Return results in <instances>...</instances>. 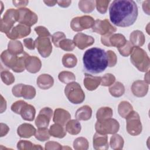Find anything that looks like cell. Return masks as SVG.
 Here are the masks:
<instances>
[{"mask_svg":"<svg viewBox=\"0 0 150 150\" xmlns=\"http://www.w3.org/2000/svg\"><path fill=\"white\" fill-rule=\"evenodd\" d=\"M35 128L31 124L24 123L19 125L17 129V133L20 137L29 138L36 133Z\"/></svg>","mask_w":150,"mask_h":150,"instance_id":"44dd1931","label":"cell"},{"mask_svg":"<svg viewBox=\"0 0 150 150\" xmlns=\"http://www.w3.org/2000/svg\"><path fill=\"white\" fill-rule=\"evenodd\" d=\"M35 31L38 35L39 37H50V34L49 30L44 26H39L35 28Z\"/></svg>","mask_w":150,"mask_h":150,"instance_id":"f907efd6","label":"cell"},{"mask_svg":"<svg viewBox=\"0 0 150 150\" xmlns=\"http://www.w3.org/2000/svg\"><path fill=\"white\" fill-rule=\"evenodd\" d=\"M149 1H144L142 4L143 10L147 15H149Z\"/></svg>","mask_w":150,"mask_h":150,"instance_id":"6f0895ef","label":"cell"},{"mask_svg":"<svg viewBox=\"0 0 150 150\" xmlns=\"http://www.w3.org/2000/svg\"><path fill=\"white\" fill-rule=\"evenodd\" d=\"M107 135L96 132L93 137V147L96 149H107L108 148Z\"/></svg>","mask_w":150,"mask_h":150,"instance_id":"d6986e66","label":"cell"},{"mask_svg":"<svg viewBox=\"0 0 150 150\" xmlns=\"http://www.w3.org/2000/svg\"><path fill=\"white\" fill-rule=\"evenodd\" d=\"M148 86L149 84L145 81L137 80L132 83L131 90L135 96L142 97L147 94L148 91Z\"/></svg>","mask_w":150,"mask_h":150,"instance_id":"9a60e30c","label":"cell"},{"mask_svg":"<svg viewBox=\"0 0 150 150\" xmlns=\"http://www.w3.org/2000/svg\"><path fill=\"white\" fill-rule=\"evenodd\" d=\"M115 80V77L113 74L107 73L101 77V84L103 86H110L114 83Z\"/></svg>","mask_w":150,"mask_h":150,"instance_id":"f6af8a7d","label":"cell"},{"mask_svg":"<svg viewBox=\"0 0 150 150\" xmlns=\"http://www.w3.org/2000/svg\"><path fill=\"white\" fill-rule=\"evenodd\" d=\"M120 128L118 122L113 118H110L101 121H97L95 124V129L97 132L101 134H114Z\"/></svg>","mask_w":150,"mask_h":150,"instance_id":"5b68a950","label":"cell"},{"mask_svg":"<svg viewBox=\"0 0 150 150\" xmlns=\"http://www.w3.org/2000/svg\"><path fill=\"white\" fill-rule=\"evenodd\" d=\"M81 124L77 120H70L66 124V130L71 135H77L80 132Z\"/></svg>","mask_w":150,"mask_h":150,"instance_id":"4316f807","label":"cell"},{"mask_svg":"<svg viewBox=\"0 0 150 150\" xmlns=\"http://www.w3.org/2000/svg\"><path fill=\"white\" fill-rule=\"evenodd\" d=\"M30 31L31 29L30 27L22 24H18L16 26L13 27L6 35L9 39L14 40L15 39H21L27 36L30 34Z\"/></svg>","mask_w":150,"mask_h":150,"instance_id":"4fadbf2b","label":"cell"},{"mask_svg":"<svg viewBox=\"0 0 150 150\" xmlns=\"http://www.w3.org/2000/svg\"><path fill=\"white\" fill-rule=\"evenodd\" d=\"M1 78L2 81L6 85H11L15 81V77L10 71L8 70L2 71L1 73Z\"/></svg>","mask_w":150,"mask_h":150,"instance_id":"b9f144b4","label":"cell"},{"mask_svg":"<svg viewBox=\"0 0 150 150\" xmlns=\"http://www.w3.org/2000/svg\"><path fill=\"white\" fill-rule=\"evenodd\" d=\"M95 23L94 19L88 15L77 16L74 18L70 22L71 28L76 32H80L84 29L93 28Z\"/></svg>","mask_w":150,"mask_h":150,"instance_id":"ba28073f","label":"cell"},{"mask_svg":"<svg viewBox=\"0 0 150 150\" xmlns=\"http://www.w3.org/2000/svg\"><path fill=\"white\" fill-rule=\"evenodd\" d=\"M85 70L91 74L104 71L108 66L107 52L99 47H92L87 50L83 57Z\"/></svg>","mask_w":150,"mask_h":150,"instance_id":"7a4b0ae2","label":"cell"},{"mask_svg":"<svg viewBox=\"0 0 150 150\" xmlns=\"http://www.w3.org/2000/svg\"><path fill=\"white\" fill-rule=\"evenodd\" d=\"M24 46L28 49L34 50L35 48V41L32 38H26L23 40Z\"/></svg>","mask_w":150,"mask_h":150,"instance_id":"816d5d0a","label":"cell"},{"mask_svg":"<svg viewBox=\"0 0 150 150\" xmlns=\"http://www.w3.org/2000/svg\"><path fill=\"white\" fill-rule=\"evenodd\" d=\"M1 113H2L4 111L6 110V100L3 98L2 96H1Z\"/></svg>","mask_w":150,"mask_h":150,"instance_id":"91938a15","label":"cell"},{"mask_svg":"<svg viewBox=\"0 0 150 150\" xmlns=\"http://www.w3.org/2000/svg\"><path fill=\"white\" fill-rule=\"evenodd\" d=\"M127 131L131 135H139L142 131V124L139 114L132 111L126 117Z\"/></svg>","mask_w":150,"mask_h":150,"instance_id":"52a82bcc","label":"cell"},{"mask_svg":"<svg viewBox=\"0 0 150 150\" xmlns=\"http://www.w3.org/2000/svg\"><path fill=\"white\" fill-rule=\"evenodd\" d=\"M37 84L42 90H47L52 87L54 84L53 78L49 74H43L37 79Z\"/></svg>","mask_w":150,"mask_h":150,"instance_id":"7402d4cb","label":"cell"},{"mask_svg":"<svg viewBox=\"0 0 150 150\" xmlns=\"http://www.w3.org/2000/svg\"><path fill=\"white\" fill-rule=\"evenodd\" d=\"M108 62L109 67H114L117 62V57L115 53L112 50H108L107 52Z\"/></svg>","mask_w":150,"mask_h":150,"instance_id":"681fc988","label":"cell"},{"mask_svg":"<svg viewBox=\"0 0 150 150\" xmlns=\"http://www.w3.org/2000/svg\"><path fill=\"white\" fill-rule=\"evenodd\" d=\"M35 47L43 57H47L52 52V46L49 37H38L35 40Z\"/></svg>","mask_w":150,"mask_h":150,"instance_id":"30bf717a","label":"cell"},{"mask_svg":"<svg viewBox=\"0 0 150 150\" xmlns=\"http://www.w3.org/2000/svg\"><path fill=\"white\" fill-rule=\"evenodd\" d=\"M66 35L64 33L62 32H55L52 36V40L54 45L56 47H59V43L63 40L66 39Z\"/></svg>","mask_w":150,"mask_h":150,"instance_id":"7dc6e473","label":"cell"},{"mask_svg":"<svg viewBox=\"0 0 150 150\" xmlns=\"http://www.w3.org/2000/svg\"><path fill=\"white\" fill-rule=\"evenodd\" d=\"M100 84L101 77L93 76L91 74H85L84 85L88 90L93 91L96 90Z\"/></svg>","mask_w":150,"mask_h":150,"instance_id":"ffe728a7","label":"cell"},{"mask_svg":"<svg viewBox=\"0 0 150 150\" xmlns=\"http://www.w3.org/2000/svg\"><path fill=\"white\" fill-rule=\"evenodd\" d=\"M92 110L88 105H84L79 108L75 114V117L77 120L87 121L91 118Z\"/></svg>","mask_w":150,"mask_h":150,"instance_id":"603a6c76","label":"cell"},{"mask_svg":"<svg viewBox=\"0 0 150 150\" xmlns=\"http://www.w3.org/2000/svg\"><path fill=\"white\" fill-rule=\"evenodd\" d=\"M12 3L16 7L22 8L26 6L28 4L29 1H13Z\"/></svg>","mask_w":150,"mask_h":150,"instance_id":"db71d44e","label":"cell"},{"mask_svg":"<svg viewBox=\"0 0 150 150\" xmlns=\"http://www.w3.org/2000/svg\"><path fill=\"white\" fill-rule=\"evenodd\" d=\"M49 133L50 135L59 138H62L66 134V130L64 129L63 125L59 124H54L50 126L49 129Z\"/></svg>","mask_w":150,"mask_h":150,"instance_id":"83f0119b","label":"cell"},{"mask_svg":"<svg viewBox=\"0 0 150 150\" xmlns=\"http://www.w3.org/2000/svg\"><path fill=\"white\" fill-rule=\"evenodd\" d=\"M59 46L65 51H72L74 50L76 46L72 40L64 39L59 43Z\"/></svg>","mask_w":150,"mask_h":150,"instance_id":"7bdbcfd3","label":"cell"},{"mask_svg":"<svg viewBox=\"0 0 150 150\" xmlns=\"http://www.w3.org/2000/svg\"><path fill=\"white\" fill-rule=\"evenodd\" d=\"M8 50L15 55L21 54L24 52L22 44L18 40L10 41L8 45Z\"/></svg>","mask_w":150,"mask_h":150,"instance_id":"f546056e","label":"cell"},{"mask_svg":"<svg viewBox=\"0 0 150 150\" xmlns=\"http://www.w3.org/2000/svg\"><path fill=\"white\" fill-rule=\"evenodd\" d=\"M144 81L148 83V84H149V70L147 71L146 74L145 75V77H144Z\"/></svg>","mask_w":150,"mask_h":150,"instance_id":"6125c7cd","label":"cell"},{"mask_svg":"<svg viewBox=\"0 0 150 150\" xmlns=\"http://www.w3.org/2000/svg\"><path fill=\"white\" fill-rule=\"evenodd\" d=\"M92 30L93 32L100 34L101 36L108 33H114L117 30L116 28L111 25L107 19L103 21L100 19L96 20Z\"/></svg>","mask_w":150,"mask_h":150,"instance_id":"8fae6325","label":"cell"},{"mask_svg":"<svg viewBox=\"0 0 150 150\" xmlns=\"http://www.w3.org/2000/svg\"><path fill=\"white\" fill-rule=\"evenodd\" d=\"M133 110L132 106L128 101H124L121 102L118 107V111L121 117H125Z\"/></svg>","mask_w":150,"mask_h":150,"instance_id":"d6a6232c","label":"cell"},{"mask_svg":"<svg viewBox=\"0 0 150 150\" xmlns=\"http://www.w3.org/2000/svg\"><path fill=\"white\" fill-rule=\"evenodd\" d=\"M58 78L59 80L66 84H68L76 80V77L74 73L68 71H63L60 72L58 75Z\"/></svg>","mask_w":150,"mask_h":150,"instance_id":"74e56055","label":"cell"},{"mask_svg":"<svg viewBox=\"0 0 150 150\" xmlns=\"http://www.w3.org/2000/svg\"><path fill=\"white\" fill-rule=\"evenodd\" d=\"M27 103L23 100L17 101L11 105V110L16 114H20L22 108Z\"/></svg>","mask_w":150,"mask_h":150,"instance_id":"c3c4849f","label":"cell"},{"mask_svg":"<svg viewBox=\"0 0 150 150\" xmlns=\"http://www.w3.org/2000/svg\"><path fill=\"white\" fill-rule=\"evenodd\" d=\"M43 2L47 6H53L54 5H55L56 4H57V1H44Z\"/></svg>","mask_w":150,"mask_h":150,"instance_id":"94428289","label":"cell"},{"mask_svg":"<svg viewBox=\"0 0 150 150\" xmlns=\"http://www.w3.org/2000/svg\"><path fill=\"white\" fill-rule=\"evenodd\" d=\"M138 13V6L132 0H115L109 8L111 23L119 27L132 25L137 19Z\"/></svg>","mask_w":150,"mask_h":150,"instance_id":"6da1fadb","label":"cell"},{"mask_svg":"<svg viewBox=\"0 0 150 150\" xmlns=\"http://www.w3.org/2000/svg\"><path fill=\"white\" fill-rule=\"evenodd\" d=\"M42 67L40 60L36 56H28L25 60V68L31 73L38 72Z\"/></svg>","mask_w":150,"mask_h":150,"instance_id":"e0dca14e","label":"cell"},{"mask_svg":"<svg viewBox=\"0 0 150 150\" xmlns=\"http://www.w3.org/2000/svg\"><path fill=\"white\" fill-rule=\"evenodd\" d=\"M109 92L113 97H119L124 94L125 88L122 83L117 81L109 88Z\"/></svg>","mask_w":150,"mask_h":150,"instance_id":"4dcf8cb0","label":"cell"},{"mask_svg":"<svg viewBox=\"0 0 150 150\" xmlns=\"http://www.w3.org/2000/svg\"><path fill=\"white\" fill-rule=\"evenodd\" d=\"M19 14L18 9H8L1 19V31L8 33L13 28V24L18 22Z\"/></svg>","mask_w":150,"mask_h":150,"instance_id":"8992f818","label":"cell"},{"mask_svg":"<svg viewBox=\"0 0 150 150\" xmlns=\"http://www.w3.org/2000/svg\"><path fill=\"white\" fill-rule=\"evenodd\" d=\"M70 118L71 115L67 111L60 108H56L54 110L53 118V121L54 123L64 126Z\"/></svg>","mask_w":150,"mask_h":150,"instance_id":"2e32d148","label":"cell"},{"mask_svg":"<svg viewBox=\"0 0 150 150\" xmlns=\"http://www.w3.org/2000/svg\"><path fill=\"white\" fill-rule=\"evenodd\" d=\"M131 62L138 70L146 72L149 69V58L144 50L139 47L134 46L131 52Z\"/></svg>","mask_w":150,"mask_h":150,"instance_id":"3957f363","label":"cell"},{"mask_svg":"<svg viewBox=\"0 0 150 150\" xmlns=\"http://www.w3.org/2000/svg\"><path fill=\"white\" fill-rule=\"evenodd\" d=\"M64 94L69 101L73 104L81 103L85 99V94L80 85L74 81L66 85L64 88Z\"/></svg>","mask_w":150,"mask_h":150,"instance_id":"277c9868","label":"cell"},{"mask_svg":"<svg viewBox=\"0 0 150 150\" xmlns=\"http://www.w3.org/2000/svg\"><path fill=\"white\" fill-rule=\"evenodd\" d=\"M71 1H57V4L59 6L63 8H67L71 4Z\"/></svg>","mask_w":150,"mask_h":150,"instance_id":"680465c9","label":"cell"},{"mask_svg":"<svg viewBox=\"0 0 150 150\" xmlns=\"http://www.w3.org/2000/svg\"><path fill=\"white\" fill-rule=\"evenodd\" d=\"M9 128L8 127L7 125L3 124V123H1V137H4V135H5L9 131Z\"/></svg>","mask_w":150,"mask_h":150,"instance_id":"11a10c76","label":"cell"},{"mask_svg":"<svg viewBox=\"0 0 150 150\" xmlns=\"http://www.w3.org/2000/svg\"><path fill=\"white\" fill-rule=\"evenodd\" d=\"M111 46L117 47L118 48L122 47L127 42L125 36L120 33H113L109 39Z\"/></svg>","mask_w":150,"mask_h":150,"instance_id":"484cf974","label":"cell"},{"mask_svg":"<svg viewBox=\"0 0 150 150\" xmlns=\"http://www.w3.org/2000/svg\"><path fill=\"white\" fill-rule=\"evenodd\" d=\"M133 47L134 46L131 44V43L129 41L127 40V42L125 44V45L122 47L118 48V50L122 56L124 57H127L131 54Z\"/></svg>","mask_w":150,"mask_h":150,"instance_id":"bcb514c9","label":"cell"},{"mask_svg":"<svg viewBox=\"0 0 150 150\" xmlns=\"http://www.w3.org/2000/svg\"><path fill=\"white\" fill-rule=\"evenodd\" d=\"M49 130L47 128H39L36 131L35 134V138L40 141H45L50 138Z\"/></svg>","mask_w":150,"mask_h":150,"instance_id":"ab89813d","label":"cell"},{"mask_svg":"<svg viewBox=\"0 0 150 150\" xmlns=\"http://www.w3.org/2000/svg\"><path fill=\"white\" fill-rule=\"evenodd\" d=\"M110 145L113 149H121L124 145V139L120 135L115 134L110 138Z\"/></svg>","mask_w":150,"mask_h":150,"instance_id":"8d00e7d4","label":"cell"},{"mask_svg":"<svg viewBox=\"0 0 150 150\" xmlns=\"http://www.w3.org/2000/svg\"><path fill=\"white\" fill-rule=\"evenodd\" d=\"M17 148L19 149H43V148L39 145H35L31 142L26 140H21L17 144Z\"/></svg>","mask_w":150,"mask_h":150,"instance_id":"f35d334b","label":"cell"},{"mask_svg":"<svg viewBox=\"0 0 150 150\" xmlns=\"http://www.w3.org/2000/svg\"><path fill=\"white\" fill-rule=\"evenodd\" d=\"M49 143L52 145L50 146H48L47 148H45V149H62V146L60 144H59L58 142H53V141H50L49 142Z\"/></svg>","mask_w":150,"mask_h":150,"instance_id":"9f6ffc18","label":"cell"},{"mask_svg":"<svg viewBox=\"0 0 150 150\" xmlns=\"http://www.w3.org/2000/svg\"><path fill=\"white\" fill-rule=\"evenodd\" d=\"M73 42L79 49L83 50L94 43V39L89 35L83 33H77L73 38Z\"/></svg>","mask_w":150,"mask_h":150,"instance_id":"5bb4252c","label":"cell"},{"mask_svg":"<svg viewBox=\"0 0 150 150\" xmlns=\"http://www.w3.org/2000/svg\"><path fill=\"white\" fill-rule=\"evenodd\" d=\"M112 110L108 107H101L100 108L96 114V118L97 121H101L110 118H111L112 116Z\"/></svg>","mask_w":150,"mask_h":150,"instance_id":"f1b7e54d","label":"cell"},{"mask_svg":"<svg viewBox=\"0 0 150 150\" xmlns=\"http://www.w3.org/2000/svg\"><path fill=\"white\" fill-rule=\"evenodd\" d=\"M23 84H18L13 87L12 92V94L13 96H15L16 97H21V89H22Z\"/></svg>","mask_w":150,"mask_h":150,"instance_id":"f5cc1de1","label":"cell"},{"mask_svg":"<svg viewBox=\"0 0 150 150\" xmlns=\"http://www.w3.org/2000/svg\"><path fill=\"white\" fill-rule=\"evenodd\" d=\"M110 1L97 0L96 1V6L98 12L100 13H105L107 11V8Z\"/></svg>","mask_w":150,"mask_h":150,"instance_id":"ee69618b","label":"cell"},{"mask_svg":"<svg viewBox=\"0 0 150 150\" xmlns=\"http://www.w3.org/2000/svg\"><path fill=\"white\" fill-rule=\"evenodd\" d=\"M19 14L18 22L28 27L35 25L38 20L37 15L30 9L22 8L18 9Z\"/></svg>","mask_w":150,"mask_h":150,"instance_id":"9c48e42d","label":"cell"},{"mask_svg":"<svg viewBox=\"0 0 150 150\" xmlns=\"http://www.w3.org/2000/svg\"><path fill=\"white\" fill-rule=\"evenodd\" d=\"M77 63V57L73 54L66 53L62 57V64L66 67L73 68L76 66Z\"/></svg>","mask_w":150,"mask_h":150,"instance_id":"1f68e13d","label":"cell"},{"mask_svg":"<svg viewBox=\"0 0 150 150\" xmlns=\"http://www.w3.org/2000/svg\"><path fill=\"white\" fill-rule=\"evenodd\" d=\"M21 94L25 99H32L36 96V90L32 86L23 84Z\"/></svg>","mask_w":150,"mask_h":150,"instance_id":"e575fe53","label":"cell"},{"mask_svg":"<svg viewBox=\"0 0 150 150\" xmlns=\"http://www.w3.org/2000/svg\"><path fill=\"white\" fill-rule=\"evenodd\" d=\"M73 146L75 149H87L88 142L85 138L79 137L74 141Z\"/></svg>","mask_w":150,"mask_h":150,"instance_id":"60d3db41","label":"cell"},{"mask_svg":"<svg viewBox=\"0 0 150 150\" xmlns=\"http://www.w3.org/2000/svg\"><path fill=\"white\" fill-rule=\"evenodd\" d=\"M96 6L95 1H80L79 2V9L84 13L91 12Z\"/></svg>","mask_w":150,"mask_h":150,"instance_id":"d590c367","label":"cell"},{"mask_svg":"<svg viewBox=\"0 0 150 150\" xmlns=\"http://www.w3.org/2000/svg\"><path fill=\"white\" fill-rule=\"evenodd\" d=\"M18 55L11 53L8 50L3 51L1 54L2 62L6 67L12 69L16 64L18 60Z\"/></svg>","mask_w":150,"mask_h":150,"instance_id":"ac0fdd59","label":"cell"},{"mask_svg":"<svg viewBox=\"0 0 150 150\" xmlns=\"http://www.w3.org/2000/svg\"><path fill=\"white\" fill-rule=\"evenodd\" d=\"M53 111L49 107L42 108L35 120V125L39 128H47L52 117Z\"/></svg>","mask_w":150,"mask_h":150,"instance_id":"7c38bea8","label":"cell"},{"mask_svg":"<svg viewBox=\"0 0 150 150\" xmlns=\"http://www.w3.org/2000/svg\"><path fill=\"white\" fill-rule=\"evenodd\" d=\"M130 42L133 46L137 47L142 46L145 41V38L142 32L137 30L133 31L129 36Z\"/></svg>","mask_w":150,"mask_h":150,"instance_id":"cb8c5ba5","label":"cell"},{"mask_svg":"<svg viewBox=\"0 0 150 150\" xmlns=\"http://www.w3.org/2000/svg\"><path fill=\"white\" fill-rule=\"evenodd\" d=\"M36 110L35 107L30 104H26L21 112V115L24 120L32 121L35 117Z\"/></svg>","mask_w":150,"mask_h":150,"instance_id":"d4e9b609","label":"cell"},{"mask_svg":"<svg viewBox=\"0 0 150 150\" xmlns=\"http://www.w3.org/2000/svg\"><path fill=\"white\" fill-rule=\"evenodd\" d=\"M29 56L28 53L23 52L21 56H18L16 66L12 69L16 73H21L24 71L25 68V60Z\"/></svg>","mask_w":150,"mask_h":150,"instance_id":"836d02e7","label":"cell"}]
</instances>
